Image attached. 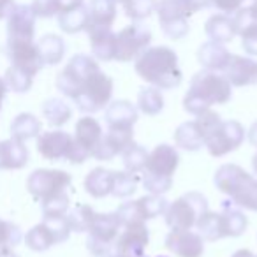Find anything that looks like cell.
Returning <instances> with one entry per match:
<instances>
[{"mask_svg": "<svg viewBox=\"0 0 257 257\" xmlns=\"http://www.w3.org/2000/svg\"><path fill=\"white\" fill-rule=\"evenodd\" d=\"M0 257H20L13 252V248H0Z\"/></svg>", "mask_w": 257, "mask_h": 257, "instance_id": "cell-53", "label": "cell"}, {"mask_svg": "<svg viewBox=\"0 0 257 257\" xmlns=\"http://www.w3.org/2000/svg\"><path fill=\"white\" fill-rule=\"evenodd\" d=\"M241 36V46L243 50L248 55H257V23H252V25L245 27L241 32L238 34Z\"/></svg>", "mask_w": 257, "mask_h": 257, "instance_id": "cell-48", "label": "cell"}, {"mask_svg": "<svg viewBox=\"0 0 257 257\" xmlns=\"http://www.w3.org/2000/svg\"><path fill=\"white\" fill-rule=\"evenodd\" d=\"M166 208H168V201L162 196H155V194H148L136 201H128L123 203L118 208V217H120L121 225L127 222H136V220H152V218L164 215Z\"/></svg>", "mask_w": 257, "mask_h": 257, "instance_id": "cell-12", "label": "cell"}, {"mask_svg": "<svg viewBox=\"0 0 257 257\" xmlns=\"http://www.w3.org/2000/svg\"><path fill=\"white\" fill-rule=\"evenodd\" d=\"M148 241L150 232L143 220L127 222L121 225L120 234L114 241V252L127 257H145Z\"/></svg>", "mask_w": 257, "mask_h": 257, "instance_id": "cell-13", "label": "cell"}, {"mask_svg": "<svg viewBox=\"0 0 257 257\" xmlns=\"http://www.w3.org/2000/svg\"><path fill=\"white\" fill-rule=\"evenodd\" d=\"M252 169H253V173L257 175V152H255V155L252 157Z\"/></svg>", "mask_w": 257, "mask_h": 257, "instance_id": "cell-54", "label": "cell"}, {"mask_svg": "<svg viewBox=\"0 0 257 257\" xmlns=\"http://www.w3.org/2000/svg\"><path fill=\"white\" fill-rule=\"evenodd\" d=\"M138 109L148 116H155L161 113L164 109V97H162L161 90L155 86L141 88L140 95H138Z\"/></svg>", "mask_w": 257, "mask_h": 257, "instance_id": "cell-37", "label": "cell"}, {"mask_svg": "<svg viewBox=\"0 0 257 257\" xmlns=\"http://www.w3.org/2000/svg\"><path fill=\"white\" fill-rule=\"evenodd\" d=\"M99 64L92 57H88V55H76V57H72L69 60V64L65 65L64 71L58 74L57 88L65 97L74 99L76 93L81 90V86L85 85L86 79L95 71H99Z\"/></svg>", "mask_w": 257, "mask_h": 257, "instance_id": "cell-8", "label": "cell"}, {"mask_svg": "<svg viewBox=\"0 0 257 257\" xmlns=\"http://www.w3.org/2000/svg\"><path fill=\"white\" fill-rule=\"evenodd\" d=\"M92 53L97 60L111 62L114 60V48H116V34L107 27H86Z\"/></svg>", "mask_w": 257, "mask_h": 257, "instance_id": "cell-19", "label": "cell"}, {"mask_svg": "<svg viewBox=\"0 0 257 257\" xmlns=\"http://www.w3.org/2000/svg\"><path fill=\"white\" fill-rule=\"evenodd\" d=\"M121 222L118 213H95L88 229L86 248L92 255L106 257L114 250V241L120 234Z\"/></svg>", "mask_w": 257, "mask_h": 257, "instance_id": "cell-5", "label": "cell"}, {"mask_svg": "<svg viewBox=\"0 0 257 257\" xmlns=\"http://www.w3.org/2000/svg\"><path fill=\"white\" fill-rule=\"evenodd\" d=\"M208 211V201L199 192H187L168 204L164 211L166 224L171 229H192L199 217Z\"/></svg>", "mask_w": 257, "mask_h": 257, "instance_id": "cell-4", "label": "cell"}, {"mask_svg": "<svg viewBox=\"0 0 257 257\" xmlns=\"http://www.w3.org/2000/svg\"><path fill=\"white\" fill-rule=\"evenodd\" d=\"M6 92H8V86L0 79V109H2V102H4V99H6Z\"/></svg>", "mask_w": 257, "mask_h": 257, "instance_id": "cell-51", "label": "cell"}, {"mask_svg": "<svg viewBox=\"0 0 257 257\" xmlns=\"http://www.w3.org/2000/svg\"><path fill=\"white\" fill-rule=\"evenodd\" d=\"M234 20V25H236V32H241L245 27L252 25V23H257V0L252 2V4L245 6V8L238 9L232 16Z\"/></svg>", "mask_w": 257, "mask_h": 257, "instance_id": "cell-47", "label": "cell"}, {"mask_svg": "<svg viewBox=\"0 0 257 257\" xmlns=\"http://www.w3.org/2000/svg\"><path fill=\"white\" fill-rule=\"evenodd\" d=\"M232 97V86L224 74L215 71H199L190 79L189 92L183 97V109L190 114H199L213 104H227Z\"/></svg>", "mask_w": 257, "mask_h": 257, "instance_id": "cell-2", "label": "cell"}, {"mask_svg": "<svg viewBox=\"0 0 257 257\" xmlns=\"http://www.w3.org/2000/svg\"><path fill=\"white\" fill-rule=\"evenodd\" d=\"M72 147V136L64 131H48L37 136V152L46 161H67V155Z\"/></svg>", "mask_w": 257, "mask_h": 257, "instance_id": "cell-17", "label": "cell"}, {"mask_svg": "<svg viewBox=\"0 0 257 257\" xmlns=\"http://www.w3.org/2000/svg\"><path fill=\"white\" fill-rule=\"evenodd\" d=\"M152 43L150 29L133 23L116 34V48H114V60L131 62L138 58Z\"/></svg>", "mask_w": 257, "mask_h": 257, "instance_id": "cell-11", "label": "cell"}, {"mask_svg": "<svg viewBox=\"0 0 257 257\" xmlns=\"http://www.w3.org/2000/svg\"><path fill=\"white\" fill-rule=\"evenodd\" d=\"M204 8H210V0H161L155 9L162 32L169 39L178 41L189 34L190 16Z\"/></svg>", "mask_w": 257, "mask_h": 257, "instance_id": "cell-3", "label": "cell"}, {"mask_svg": "<svg viewBox=\"0 0 257 257\" xmlns=\"http://www.w3.org/2000/svg\"><path fill=\"white\" fill-rule=\"evenodd\" d=\"M41 134V121L32 113H22L15 118L11 123V136L13 140L18 141H29L34 140Z\"/></svg>", "mask_w": 257, "mask_h": 257, "instance_id": "cell-30", "label": "cell"}, {"mask_svg": "<svg viewBox=\"0 0 257 257\" xmlns=\"http://www.w3.org/2000/svg\"><path fill=\"white\" fill-rule=\"evenodd\" d=\"M210 6L224 15H234L238 9L245 8L246 0H210Z\"/></svg>", "mask_w": 257, "mask_h": 257, "instance_id": "cell-49", "label": "cell"}, {"mask_svg": "<svg viewBox=\"0 0 257 257\" xmlns=\"http://www.w3.org/2000/svg\"><path fill=\"white\" fill-rule=\"evenodd\" d=\"M106 257H127V255H121V253H116V252H114V253H109V255H106Z\"/></svg>", "mask_w": 257, "mask_h": 257, "instance_id": "cell-55", "label": "cell"}, {"mask_svg": "<svg viewBox=\"0 0 257 257\" xmlns=\"http://www.w3.org/2000/svg\"><path fill=\"white\" fill-rule=\"evenodd\" d=\"M175 145L187 152H199L204 147V136L196 120L183 121L175 131Z\"/></svg>", "mask_w": 257, "mask_h": 257, "instance_id": "cell-26", "label": "cell"}, {"mask_svg": "<svg viewBox=\"0 0 257 257\" xmlns=\"http://www.w3.org/2000/svg\"><path fill=\"white\" fill-rule=\"evenodd\" d=\"M180 164V154L175 147L171 145H157L154 150L148 154L147 166H145L143 173L155 176H166V178H173L175 171L178 169Z\"/></svg>", "mask_w": 257, "mask_h": 257, "instance_id": "cell-16", "label": "cell"}, {"mask_svg": "<svg viewBox=\"0 0 257 257\" xmlns=\"http://www.w3.org/2000/svg\"><path fill=\"white\" fill-rule=\"evenodd\" d=\"M248 173L243 168L236 164H224L215 171L213 176V183L222 194L231 197L239 187L245 183V180L248 178Z\"/></svg>", "mask_w": 257, "mask_h": 257, "instance_id": "cell-21", "label": "cell"}, {"mask_svg": "<svg viewBox=\"0 0 257 257\" xmlns=\"http://www.w3.org/2000/svg\"><path fill=\"white\" fill-rule=\"evenodd\" d=\"M69 196L65 192H60L53 197H48L41 203L44 217H58V215H67L69 211Z\"/></svg>", "mask_w": 257, "mask_h": 257, "instance_id": "cell-43", "label": "cell"}, {"mask_svg": "<svg viewBox=\"0 0 257 257\" xmlns=\"http://www.w3.org/2000/svg\"><path fill=\"white\" fill-rule=\"evenodd\" d=\"M37 50H39V55H41V60H43V64L55 65V64H58L62 58H64L65 44L58 36H46V37H43V39H41Z\"/></svg>", "mask_w": 257, "mask_h": 257, "instance_id": "cell-36", "label": "cell"}, {"mask_svg": "<svg viewBox=\"0 0 257 257\" xmlns=\"http://www.w3.org/2000/svg\"><path fill=\"white\" fill-rule=\"evenodd\" d=\"M138 76L159 90H173L182 85V69L178 55L168 46L147 48L134 64Z\"/></svg>", "mask_w": 257, "mask_h": 257, "instance_id": "cell-1", "label": "cell"}, {"mask_svg": "<svg viewBox=\"0 0 257 257\" xmlns=\"http://www.w3.org/2000/svg\"><path fill=\"white\" fill-rule=\"evenodd\" d=\"M123 6L125 15L134 22H141V20L148 18L157 8V0H114Z\"/></svg>", "mask_w": 257, "mask_h": 257, "instance_id": "cell-41", "label": "cell"}, {"mask_svg": "<svg viewBox=\"0 0 257 257\" xmlns=\"http://www.w3.org/2000/svg\"><path fill=\"white\" fill-rule=\"evenodd\" d=\"M90 22L88 8L85 4L74 6L71 9H65L60 15V27L67 34H78L81 30H86Z\"/></svg>", "mask_w": 257, "mask_h": 257, "instance_id": "cell-31", "label": "cell"}, {"mask_svg": "<svg viewBox=\"0 0 257 257\" xmlns=\"http://www.w3.org/2000/svg\"><path fill=\"white\" fill-rule=\"evenodd\" d=\"M43 114L48 120V123L53 127H62L72 116V109L69 104H65L62 99H48L43 104Z\"/></svg>", "mask_w": 257, "mask_h": 257, "instance_id": "cell-35", "label": "cell"}, {"mask_svg": "<svg viewBox=\"0 0 257 257\" xmlns=\"http://www.w3.org/2000/svg\"><path fill=\"white\" fill-rule=\"evenodd\" d=\"M255 257H257V255H255Z\"/></svg>", "mask_w": 257, "mask_h": 257, "instance_id": "cell-56", "label": "cell"}, {"mask_svg": "<svg viewBox=\"0 0 257 257\" xmlns=\"http://www.w3.org/2000/svg\"><path fill=\"white\" fill-rule=\"evenodd\" d=\"M72 183V176L62 169H36L27 180V189L36 201L43 203L48 197L65 192Z\"/></svg>", "mask_w": 257, "mask_h": 257, "instance_id": "cell-9", "label": "cell"}, {"mask_svg": "<svg viewBox=\"0 0 257 257\" xmlns=\"http://www.w3.org/2000/svg\"><path fill=\"white\" fill-rule=\"evenodd\" d=\"M44 224L50 227V231L53 232L57 243L67 241L71 236V225H69L67 215H58V217H44Z\"/></svg>", "mask_w": 257, "mask_h": 257, "instance_id": "cell-44", "label": "cell"}, {"mask_svg": "<svg viewBox=\"0 0 257 257\" xmlns=\"http://www.w3.org/2000/svg\"><path fill=\"white\" fill-rule=\"evenodd\" d=\"M88 27H107L111 29L116 20V2L114 0H90Z\"/></svg>", "mask_w": 257, "mask_h": 257, "instance_id": "cell-29", "label": "cell"}, {"mask_svg": "<svg viewBox=\"0 0 257 257\" xmlns=\"http://www.w3.org/2000/svg\"><path fill=\"white\" fill-rule=\"evenodd\" d=\"M220 218H222V229H224V238H238L246 231V220L245 213L238 208L231 206L229 201H225L224 206L220 210Z\"/></svg>", "mask_w": 257, "mask_h": 257, "instance_id": "cell-28", "label": "cell"}, {"mask_svg": "<svg viewBox=\"0 0 257 257\" xmlns=\"http://www.w3.org/2000/svg\"><path fill=\"white\" fill-rule=\"evenodd\" d=\"M196 229L204 241H218L224 238V229H222L220 211H210L203 213L199 220L196 222Z\"/></svg>", "mask_w": 257, "mask_h": 257, "instance_id": "cell-32", "label": "cell"}, {"mask_svg": "<svg viewBox=\"0 0 257 257\" xmlns=\"http://www.w3.org/2000/svg\"><path fill=\"white\" fill-rule=\"evenodd\" d=\"M25 243L34 252H44V250L57 245V239H55L53 232L50 231V227H48L44 222H41V224L34 225V227L27 232Z\"/></svg>", "mask_w": 257, "mask_h": 257, "instance_id": "cell-33", "label": "cell"}, {"mask_svg": "<svg viewBox=\"0 0 257 257\" xmlns=\"http://www.w3.org/2000/svg\"><path fill=\"white\" fill-rule=\"evenodd\" d=\"M204 32L210 37V41L220 44L229 43L234 39V36H238L234 20L229 15H213L211 18H208L206 25H204Z\"/></svg>", "mask_w": 257, "mask_h": 257, "instance_id": "cell-25", "label": "cell"}, {"mask_svg": "<svg viewBox=\"0 0 257 257\" xmlns=\"http://www.w3.org/2000/svg\"><path fill=\"white\" fill-rule=\"evenodd\" d=\"M245 140V128L236 120H222L204 140L208 154L211 157H224L238 150Z\"/></svg>", "mask_w": 257, "mask_h": 257, "instance_id": "cell-10", "label": "cell"}, {"mask_svg": "<svg viewBox=\"0 0 257 257\" xmlns=\"http://www.w3.org/2000/svg\"><path fill=\"white\" fill-rule=\"evenodd\" d=\"M231 257H255V255H253V253L250 252V250H245V248H243V250H238V252H234Z\"/></svg>", "mask_w": 257, "mask_h": 257, "instance_id": "cell-52", "label": "cell"}, {"mask_svg": "<svg viewBox=\"0 0 257 257\" xmlns=\"http://www.w3.org/2000/svg\"><path fill=\"white\" fill-rule=\"evenodd\" d=\"M229 57L231 53L227 51V48L220 43H213V41H208L197 51V60L203 65L206 71H224V67L227 65Z\"/></svg>", "mask_w": 257, "mask_h": 257, "instance_id": "cell-24", "label": "cell"}, {"mask_svg": "<svg viewBox=\"0 0 257 257\" xmlns=\"http://www.w3.org/2000/svg\"><path fill=\"white\" fill-rule=\"evenodd\" d=\"M22 239V231L16 224L0 218V248H15Z\"/></svg>", "mask_w": 257, "mask_h": 257, "instance_id": "cell-45", "label": "cell"}, {"mask_svg": "<svg viewBox=\"0 0 257 257\" xmlns=\"http://www.w3.org/2000/svg\"><path fill=\"white\" fill-rule=\"evenodd\" d=\"M140 183V176L136 173L128 171H114L113 173V189H111V196L118 197V199H125L131 197L138 189Z\"/></svg>", "mask_w": 257, "mask_h": 257, "instance_id": "cell-38", "label": "cell"}, {"mask_svg": "<svg viewBox=\"0 0 257 257\" xmlns=\"http://www.w3.org/2000/svg\"><path fill=\"white\" fill-rule=\"evenodd\" d=\"M248 141L257 148V121H253L252 127L248 128Z\"/></svg>", "mask_w": 257, "mask_h": 257, "instance_id": "cell-50", "label": "cell"}, {"mask_svg": "<svg viewBox=\"0 0 257 257\" xmlns=\"http://www.w3.org/2000/svg\"><path fill=\"white\" fill-rule=\"evenodd\" d=\"M111 97H113V79L99 69L86 79L72 100L79 111L92 114L104 109L111 102Z\"/></svg>", "mask_w": 257, "mask_h": 257, "instance_id": "cell-6", "label": "cell"}, {"mask_svg": "<svg viewBox=\"0 0 257 257\" xmlns=\"http://www.w3.org/2000/svg\"><path fill=\"white\" fill-rule=\"evenodd\" d=\"M32 81H34V76H30L29 72H25L23 69L20 67H11L6 74V86L13 90L16 93H25L30 90L32 86Z\"/></svg>", "mask_w": 257, "mask_h": 257, "instance_id": "cell-42", "label": "cell"}, {"mask_svg": "<svg viewBox=\"0 0 257 257\" xmlns=\"http://www.w3.org/2000/svg\"><path fill=\"white\" fill-rule=\"evenodd\" d=\"M166 248L176 257H203L204 239L190 229H171L166 236Z\"/></svg>", "mask_w": 257, "mask_h": 257, "instance_id": "cell-14", "label": "cell"}, {"mask_svg": "<svg viewBox=\"0 0 257 257\" xmlns=\"http://www.w3.org/2000/svg\"><path fill=\"white\" fill-rule=\"evenodd\" d=\"M131 143H134V128H107L102 134L99 145L93 150V159L97 161H111L116 155H121Z\"/></svg>", "mask_w": 257, "mask_h": 257, "instance_id": "cell-15", "label": "cell"}, {"mask_svg": "<svg viewBox=\"0 0 257 257\" xmlns=\"http://www.w3.org/2000/svg\"><path fill=\"white\" fill-rule=\"evenodd\" d=\"M11 57L16 67L23 69L30 76H36L41 71V67H43L39 50L30 41H16L15 46H13Z\"/></svg>", "mask_w": 257, "mask_h": 257, "instance_id": "cell-22", "label": "cell"}, {"mask_svg": "<svg viewBox=\"0 0 257 257\" xmlns=\"http://www.w3.org/2000/svg\"><path fill=\"white\" fill-rule=\"evenodd\" d=\"M123 166L125 171L128 173H141L147 166V159H148V152L145 147L138 143H131L127 148L123 150Z\"/></svg>", "mask_w": 257, "mask_h": 257, "instance_id": "cell-39", "label": "cell"}, {"mask_svg": "<svg viewBox=\"0 0 257 257\" xmlns=\"http://www.w3.org/2000/svg\"><path fill=\"white\" fill-rule=\"evenodd\" d=\"M232 204L248 211H257V178L250 175L241 187L231 196Z\"/></svg>", "mask_w": 257, "mask_h": 257, "instance_id": "cell-34", "label": "cell"}, {"mask_svg": "<svg viewBox=\"0 0 257 257\" xmlns=\"http://www.w3.org/2000/svg\"><path fill=\"white\" fill-rule=\"evenodd\" d=\"M113 173L111 169L95 168L86 175L85 178V190L95 199H102V197L109 196L111 189H113Z\"/></svg>", "mask_w": 257, "mask_h": 257, "instance_id": "cell-27", "label": "cell"}, {"mask_svg": "<svg viewBox=\"0 0 257 257\" xmlns=\"http://www.w3.org/2000/svg\"><path fill=\"white\" fill-rule=\"evenodd\" d=\"M74 136H72V147L67 155L71 164H83L93 155V150L102 138V127L92 116H83L76 123Z\"/></svg>", "mask_w": 257, "mask_h": 257, "instance_id": "cell-7", "label": "cell"}, {"mask_svg": "<svg viewBox=\"0 0 257 257\" xmlns=\"http://www.w3.org/2000/svg\"><path fill=\"white\" fill-rule=\"evenodd\" d=\"M141 182H143L145 189H147L150 194H155V196H162V194H166L173 187V178L148 175V173H143Z\"/></svg>", "mask_w": 257, "mask_h": 257, "instance_id": "cell-46", "label": "cell"}, {"mask_svg": "<svg viewBox=\"0 0 257 257\" xmlns=\"http://www.w3.org/2000/svg\"><path fill=\"white\" fill-rule=\"evenodd\" d=\"M138 121V107L131 100L118 99L106 106L107 128H134Z\"/></svg>", "mask_w": 257, "mask_h": 257, "instance_id": "cell-20", "label": "cell"}, {"mask_svg": "<svg viewBox=\"0 0 257 257\" xmlns=\"http://www.w3.org/2000/svg\"><path fill=\"white\" fill-rule=\"evenodd\" d=\"M95 213L97 211H93V208L86 206V204H78V206L72 208L71 211H67V220H69V225H71V231L88 232Z\"/></svg>", "mask_w": 257, "mask_h": 257, "instance_id": "cell-40", "label": "cell"}, {"mask_svg": "<svg viewBox=\"0 0 257 257\" xmlns=\"http://www.w3.org/2000/svg\"><path fill=\"white\" fill-rule=\"evenodd\" d=\"M29 162V148L23 141L4 140L0 141V171L2 169H22Z\"/></svg>", "mask_w": 257, "mask_h": 257, "instance_id": "cell-23", "label": "cell"}, {"mask_svg": "<svg viewBox=\"0 0 257 257\" xmlns=\"http://www.w3.org/2000/svg\"><path fill=\"white\" fill-rule=\"evenodd\" d=\"M224 76L231 86H252L257 85V62L253 58L231 55L224 67Z\"/></svg>", "mask_w": 257, "mask_h": 257, "instance_id": "cell-18", "label": "cell"}]
</instances>
